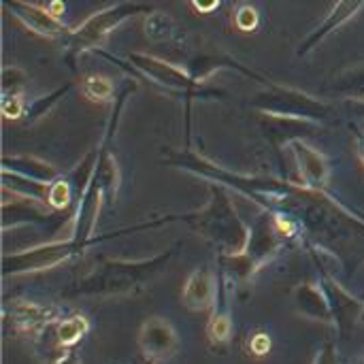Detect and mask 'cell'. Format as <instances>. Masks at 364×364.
Instances as JSON below:
<instances>
[{
    "instance_id": "1",
    "label": "cell",
    "mask_w": 364,
    "mask_h": 364,
    "mask_svg": "<svg viewBox=\"0 0 364 364\" xmlns=\"http://www.w3.org/2000/svg\"><path fill=\"white\" fill-rule=\"evenodd\" d=\"M179 252V243L173 247L141 260H117V258H96L92 267L79 275L70 286L64 288L66 299H126L139 294L151 282H156L173 262Z\"/></svg>"
},
{
    "instance_id": "2",
    "label": "cell",
    "mask_w": 364,
    "mask_h": 364,
    "mask_svg": "<svg viewBox=\"0 0 364 364\" xmlns=\"http://www.w3.org/2000/svg\"><path fill=\"white\" fill-rule=\"evenodd\" d=\"M168 222H186L198 237L218 250V254H241L250 241V226L241 220L230 190L220 183H209V200L198 211L164 215L160 220H149L132 226V230L158 228Z\"/></svg>"
},
{
    "instance_id": "3",
    "label": "cell",
    "mask_w": 364,
    "mask_h": 364,
    "mask_svg": "<svg viewBox=\"0 0 364 364\" xmlns=\"http://www.w3.org/2000/svg\"><path fill=\"white\" fill-rule=\"evenodd\" d=\"M252 107L258 115L305 122L318 128H324L337 119V109L331 100L275 81L262 85V90L252 98Z\"/></svg>"
},
{
    "instance_id": "4",
    "label": "cell",
    "mask_w": 364,
    "mask_h": 364,
    "mask_svg": "<svg viewBox=\"0 0 364 364\" xmlns=\"http://www.w3.org/2000/svg\"><path fill=\"white\" fill-rule=\"evenodd\" d=\"M149 11H151L149 4L122 0V2L109 4V6L92 13L77 28L68 30V34L62 38L64 41L62 47H64V55H66V62L70 64V68L77 66V60L83 53L102 49V43L109 38V34L115 28H119L122 23H126V21H130L134 17H143Z\"/></svg>"
},
{
    "instance_id": "5",
    "label": "cell",
    "mask_w": 364,
    "mask_h": 364,
    "mask_svg": "<svg viewBox=\"0 0 364 364\" xmlns=\"http://www.w3.org/2000/svg\"><path fill=\"white\" fill-rule=\"evenodd\" d=\"M124 60L130 64L128 68H132L134 75L145 77L147 81H151L160 90H164V92H168V94H173L177 98H183L188 102H192L196 98H200V100L226 98L224 90L200 83L198 79H194V75L188 68H183L179 64H173V62H168L164 58L132 51Z\"/></svg>"
},
{
    "instance_id": "6",
    "label": "cell",
    "mask_w": 364,
    "mask_h": 364,
    "mask_svg": "<svg viewBox=\"0 0 364 364\" xmlns=\"http://www.w3.org/2000/svg\"><path fill=\"white\" fill-rule=\"evenodd\" d=\"M85 245H79L73 237L55 239L47 243H38L19 252H6L2 256V275L19 277L30 273H41L47 269H55L64 262H70L85 254Z\"/></svg>"
},
{
    "instance_id": "7",
    "label": "cell",
    "mask_w": 364,
    "mask_h": 364,
    "mask_svg": "<svg viewBox=\"0 0 364 364\" xmlns=\"http://www.w3.org/2000/svg\"><path fill=\"white\" fill-rule=\"evenodd\" d=\"M2 6L26 30H30L36 36L58 41V38H64L68 34L66 23L49 6H41V4L28 2V0H2Z\"/></svg>"
},
{
    "instance_id": "8",
    "label": "cell",
    "mask_w": 364,
    "mask_h": 364,
    "mask_svg": "<svg viewBox=\"0 0 364 364\" xmlns=\"http://www.w3.org/2000/svg\"><path fill=\"white\" fill-rule=\"evenodd\" d=\"M294 160L296 166V175H299V183H303L309 190L316 192H326L328 181H331V162L328 158L314 147L307 139H294L288 147H286Z\"/></svg>"
},
{
    "instance_id": "9",
    "label": "cell",
    "mask_w": 364,
    "mask_h": 364,
    "mask_svg": "<svg viewBox=\"0 0 364 364\" xmlns=\"http://www.w3.org/2000/svg\"><path fill=\"white\" fill-rule=\"evenodd\" d=\"M139 350L145 358L156 363L173 358L179 350L177 328L164 318H147L139 328Z\"/></svg>"
},
{
    "instance_id": "10",
    "label": "cell",
    "mask_w": 364,
    "mask_h": 364,
    "mask_svg": "<svg viewBox=\"0 0 364 364\" xmlns=\"http://www.w3.org/2000/svg\"><path fill=\"white\" fill-rule=\"evenodd\" d=\"M364 0H337L333 4V9L324 15V19L303 38V43L296 49L299 58L309 55L318 45H322L335 30H339L341 26H346L348 21H352L360 11H363Z\"/></svg>"
},
{
    "instance_id": "11",
    "label": "cell",
    "mask_w": 364,
    "mask_h": 364,
    "mask_svg": "<svg viewBox=\"0 0 364 364\" xmlns=\"http://www.w3.org/2000/svg\"><path fill=\"white\" fill-rule=\"evenodd\" d=\"M58 211H53L47 203L30 200L15 196L11 192L2 190V230L28 226V224H45L55 218Z\"/></svg>"
},
{
    "instance_id": "12",
    "label": "cell",
    "mask_w": 364,
    "mask_h": 364,
    "mask_svg": "<svg viewBox=\"0 0 364 364\" xmlns=\"http://www.w3.org/2000/svg\"><path fill=\"white\" fill-rule=\"evenodd\" d=\"M218 286L220 279L215 277L211 267H196L183 284L181 290V303L190 311H211L218 299Z\"/></svg>"
},
{
    "instance_id": "13",
    "label": "cell",
    "mask_w": 364,
    "mask_h": 364,
    "mask_svg": "<svg viewBox=\"0 0 364 364\" xmlns=\"http://www.w3.org/2000/svg\"><path fill=\"white\" fill-rule=\"evenodd\" d=\"M322 286H324V290L328 294L337 331L339 333H350L356 322H363L364 303L358 301L354 294H350L333 275H322Z\"/></svg>"
},
{
    "instance_id": "14",
    "label": "cell",
    "mask_w": 364,
    "mask_h": 364,
    "mask_svg": "<svg viewBox=\"0 0 364 364\" xmlns=\"http://www.w3.org/2000/svg\"><path fill=\"white\" fill-rule=\"evenodd\" d=\"M292 305L294 311L311 322L320 324H335L333 307L328 301V294L322 284L316 282H303L292 292Z\"/></svg>"
},
{
    "instance_id": "15",
    "label": "cell",
    "mask_w": 364,
    "mask_h": 364,
    "mask_svg": "<svg viewBox=\"0 0 364 364\" xmlns=\"http://www.w3.org/2000/svg\"><path fill=\"white\" fill-rule=\"evenodd\" d=\"M143 34L154 45H188V30L171 13L160 9H151L147 15H143Z\"/></svg>"
},
{
    "instance_id": "16",
    "label": "cell",
    "mask_w": 364,
    "mask_h": 364,
    "mask_svg": "<svg viewBox=\"0 0 364 364\" xmlns=\"http://www.w3.org/2000/svg\"><path fill=\"white\" fill-rule=\"evenodd\" d=\"M2 171H11L43 183H53L62 177V173L47 160L26 154H4L2 156Z\"/></svg>"
},
{
    "instance_id": "17",
    "label": "cell",
    "mask_w": 364,
    "mask_h": 364,
    "mask_svg": "<svg viewBox=\"0 0 364 364\" xmlns=\"http://www.w3.org/2000/svg\"><path fill=\"white\" fill-rule=\"evenodd\" d=\"M328 96L341 98L343 102H360L364 100V60L348 66L343 73H339L328 85H326Z\"/></svg>"
},
{
    "instance_id": "18",
    "label": "cell",
    "mask_w": 364,
    "mask_h": 364,
    "mask_svg": "<svg viewBox=\"0 0 364 364\" xmlns=\"http://www.w3.org/2000/svg\"><path fill=\"white\" fill-rule=\"evenodd\" d=\"M0 177H2V190L4 192H11V194L21 196V198L38 200V203H47V198H49L51 183H43V181L23 177V175L11 173V171H2Z\"/></svg>"
},
{
    "instance_id": "19",
    "label": "cell",
    "mask_w": 364,
    "mask_h": 364,
    "mask_svg": "<svg viewBox=\"0 0 364 364\" xmlns=\"http://www.w3.org/2000/svg\"><path fill=\"white\" fill-rule=\"evenodd\" d=\"M73 90V83H62L60 87L47 92V94H41L32 100L26 102V111H23V117H21V124L23 126H34L38 124L43 117H47L51 113V109Z\"/></svg>"
},
{
    "instance_id": "20",
    "label": "cell",
    "mask_w": 364,
    "mask_h": 364,
    "mask_svg": "<svg viewBox=\"0 0 364 364\" xmlns=\"http://www.w3.org/2000/svg\"><path fill=\"white\" fill-rule=\"evenodd\" d=\"M53 309H45L41 305H32V303H19L15 305V314L6 311V320H15V326H19L21 331H41L45 324L53 322L55 316Z\"/></svg>"
},
{
    "instance_id": "21",
    "label": "cell",
    "mask_w": 364,
    "mask_h": 364,
    "mask_svg": "<svg viewBox=\"0 0 364 364\" xmlns=\"http://www.w3.org/2000/svg\"><path fill=\"white\" fill-rule=\"evenodd\" d=\"M81 92L94 105L111 102L115 98V94H117L113 79L102 75V73H87L83 77V81H81Z\"/></svg>"
},
{
    "instance_id": "22",
    "label": "cell",
    "mask_w": 364,
    "mask_h": 364,
    "mask_svg": "<svg viewBox=\"0 0 364 364\" xmlns=\"http://www.w3.org/2000/svg\"><path fill=\"white\" fill-rule=\"evenodd\" d=\"M87 333V320L81 318V316H73V318H66L58 324L55 328V335H58V346L68 350V348H75Z\"/></svg>"
},
{
    "instance_id": "23",
    "label": "cell",
    "mask_w": 364,
    "mask_h": 364,
    "mask_svg": "<svg viewBox=\"0 0 364 364\" xmlns=\"http://www.w3.org/2000/svg\"><path fill=\"white\" fill-rule=\"evenodd\" d=\"M73 194H75V186H73V181H70L68 177H60V179H58V181H53V183H51V188H49L47 205H49L53 211L62 213V211H66V209L70 207V203H73Z\"/></svg>"
},
{
    "instance_id": "24",
    "label": "cell",
    "mask_w": 364,
    "mask_h": 364,
    "mask_svg": "<svg viewBox=\"0 0 364 364\" xmlns=\"http://www.w3.org/2000/svg\"><path fill=\"white\" fill-rule=\"evenodd\" d=\"M28 87V75L19 66H4L2 68V96H23Z\"/></svg>"
},
{
    "instance_id": "25",
    "label": "cell",
    "mask_w": 364,
    "mask_h": 364,
    "mask_svg": "<svg viewBox=\"0 0 364 364\" xmlns=\"http://www.w3.org/2000/svg\"><path fill=\"white\" fill-rule=\"evenodd\" d=\"M232 21H235V28L241 30V32H254L260 23V13L256 6L243 2L235 9L232 13Z\"/></svg>"
},
{
    "instance_id": "26",
    "label": "cell",
    "mask_w": 364,
    "mask_h": 364,
    "mask_svg": "<svg viewBox=\"0 0 364 364\" xmlns=\"http://www.w3.org/2000/svg\"><path fill=\"white\" fill-rule=\"evenodd\" d=\"M0 109H2L4 119H9V122L21 119L23 111H26V100H23V96H2Z\"/></svg>"
},
{
    "instance_id": "27",
    "label": "cell",
    "mask_w": 364,
    "mask_h": 364,
    "mask_svg": "<svg viewBox=\"0 0 364 364\" xmlns=\"http://www.w3.org/2000/svg\"><path fill=\"white\" fill-rule=\"evenodd\" d=\"M311 364H341V356H339V350L333 341H326L320 346V350L316 352L314 356V363Z\"/></svg>"
},
{
    "instance_id": "28",
    "label": "cell",
    "mask_w": 364,
    "mask_h": 364,
    "mask_svg": "<svg viewBox=\"0 0 364 364\" xmlns=\"http://www.w3.org/2000/svg\"><path fill=\"white\" fill-rule=\"evenodd\" d=\"M252 350H254V354H258V356L267 354V352L271 350V341H269V337H267L264 333H256V337L252 339Z\"/></svg>"
},
{
    "instance_id": "29",
    "label": "cell",
    "mask_w": 364,
    "mask_h": 364,
    "mask_svg": "<svg viewBox=\"0 0 364 364\" xmlns=\"http://www.w3.org/2000/svg\"><path fill=\"white\" fill-rule=\"evenodd\" d=\"M190 2L198 13H213L222 4V0H190Z\"/></svg>"
},
{
    "instance_id": "30",
    "label": "cell",
    "mask_w": 364,
    "mask_h": 364,
    "mask_svg": "<svg viewBox=\"0 0 364 364\" xmlns=\"http://www.w3.org/2000/svg\"><path fill=\"white\" fill-rule=\"evenodd\" d=\"M352 132H354V145H356V156H358L360 164L364 166V128H356V126H352Z\"/></svg>"
},
{
    "instance_id": "31",
    "label": "cell",
    "mask_w": 364,
    "mask_h": 364,
    "mask_svg": "<svg viewBox=\"0 0 364 364\" xmlns=\"http://www.w3.org/2000/svg\"><path fill=\"white\" fill-rule=\"evenodd\" d=\"M49 364H81V358L77 356V352L73 348H68V350H64V354H60L53 363Z\"/></svg>"
},
{
    "instance_id": "32",
    "label": "cell",
    "mask_w": 364,
    "mask_h": 364,
    "mask_svg": "<svg viewBox=\"0 0 364 364\" xmlns=\"http://www.w3.org/2000/svg\"><path fill=\"white\" fill-rule=\"evenodd\" d=\"M346 105H348V113L354 119H363L364 122V100H360V102H346Z\"/></svg>"
},
{
    "instance_id": "33",
    "label": "cell",
    "mask_w": 364,
    "mask_h": 364,
    "mask_svg": "<svg viewBox=\"0 0 364 364\" xmlns=\"http://www.w3.org/2000/svg\"><path fill=\"white\" fill-rule=\"evenodd\" d=\"M134 364H158V363H156V360H151V358H145V356H143L141 360H136Z\"/></svg>"
},
{
    "instance_id": "34",
    "label": "cell",
    "mask_w": 364,
    "mask_h": 364,
    "mask_svg": "<svg viewBox=\"0 0 364 364\" xmlns=\"http://www.w3.org/2000/svg\"><path fill=\"white\" fill-rule=\"evenodd\" d=\"M363 322H364V309H363Z\"/></svg>"
}]
</instances>
